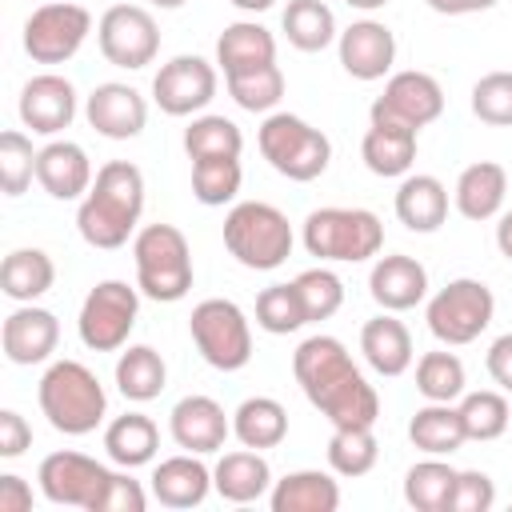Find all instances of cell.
<instances>
[{
	"label": "cell",
	"mask_w": 512,
	"mask_h": 512,
	"mask_svg": "<svg viewBox=\"0 0 512 512\" xmlns=\"http://www.w3.org/2000/svg\"><path fill=\"white\" fill-rule=\"evenodd\" d=\"M272 468L264 460V452L256 448H240V452H224L212 468V488L220 492V500L228 504H256L260 496L272 492Z\"/></svg>",
	"instance_id": "cell-26"
},
{
	"label": "cell",
	"mask_w": 512,
	"mask_h": 512,
	"mask_svg": "<svg viewBox=\"0 0 512 512\" xmlns=\"http://www.w3.org/2000/svg\"><path fill=\"white\" fill-rule=\"evenodd\" d=\"M188 332H192V344L204 356V364H212L216 372L248 368V360H252V324H248V316L236 300H224V296L200 300L188 316Z\"/></svg>",
	"instance_id": "cell-8"
},
{
	"label": "cell",
	"mask_w": 512,
	"mask_h": 512,
	"mask_svg": "<svg viewBox=\"0 0 512 512\" xmlns=\"http://www.w3.org/2000/svg\"><path fill=\"white\" fill-rule=\"evenodd\" d=\"M496 504V484L488 472L480 468H464L456 472V488L448 500V512H488Z\"/></svg>",
	"instance_id": "cell-48"
},
{
	"label": "cell",
	"mask_w": 512,
	"mask_h": 512,
	"mask_svg": "<svg viewBox=\"0 0 512 512\" xmlns=\"http://www.w3.org/2000/svg\"><path fill=\"white\" fill-rule=\"evenodd\" d=\"M92 180H96L92 160L76 140H48L36 152V184L52 200H84Z\"/></svg>",
	"instance_id": "cell-21"
},
{
	"label": "cell",
	"mask_w": 512,
	"mask_h": 512,
	"mask_svg": "<svg viewBox=\"0 0 512 512\" xmlns=\"http://www.w3.org/2000/svg\"><path fill=\"white\" fill-rule=\"evenodd\" d=\"M504 196H508V172L504 164L496 160H476L468 164L460 176H456V188H452V204L464 220H492L500 216L504 208Z\"/></svg>",
	"instance_id": "cell-25"
},
{
	"label": "cell",
	"mask_w": 512,
	"mask_h": 512,
	"mask_svg": "<svg viewBox=\"0 0 512 512\" xmlns=\"http://www.w3.org/2000/svg\"><path fill=\"white\" fill-rule=\"evenodd\" d=\"M468 388V372H464V360L456 352H424L416 360V392L424 400H440V404H452L460 400Z\"/></svg>",
	"instance_id": "cell-40"
},
{
	"label": "cell",
	"mask_w": 512,
	"mask_h": 512,
	"mask_svg": "<svg viewBox=\"0 0 512 512\" xmlns=\"http://www.w3.org/2000/svg\"><path fill=\"white\" fill-rule=\"evenodd\" d=\"M484 368H488V376L500 384V392H512V332H504V336H496V340L488 344Z\"/></svg>",
	"instance_id": "cell-50"
},
{
	"label": "cell",
	"mask_w": 512,
	"mask_h": 512,
	"mask_svg": "<svg viewBox=\"0 0 512 512\" xmlns=\"http://www.w3.org/2000/svg\"><path fill=\"white\" fill-rule=\"evenodd\" d=\"M256 144H260V156L280 176H288L296 184L324 176L328 160H332V140L316 124H308L304 116H292V112H268L256 132Z\"/></svg>",
	"instance_id": "cell-7"
},
{
	"label": "cell",
	"mask_w": 512,
	"mask_h": 512,
	"mask_svg": "<svg viewBox=\"0 0 512 512\" xmlns=\"http://www.w3.org/2000/svg\"><path fill=\"white\" fill-rule=\"evenodd\" d=\"M36 152L40 148H32L28 132H20V128L0 132V188H4V196L28 192V184L36 180Z\"/></svg>",
	"instance_id": "cell-45"
},
{
	"label": "cell",
	"mask_w": 512,
	"mask_h": 512,
	"mask_svg": "<svg viewBox=\"0 0 512 512\" xmlns=\"http://www.w3.org/2000/svg\"><path fill=\"white\" fill-rule=\"evenodd\" d=\"M132 264H136L140 296L156 304H176L192 292V280H196L192 248L176 224H144L132 236Z\"/></svg>",
	"instance_id": "cell-4"
},
{
	"label": "cell",
	"mask_w": 512,
	"mask_h": 512,
	"mask_svg": "<svg viewBox=\"0 0 512 512\" xmlns=\"http://www.w3.org/2000/svg\"><path fill=\"white\" fill-rule=\"evenodd\" d=\"M184 152H188V160L240 156V152H244V132H240L236 120H228V116L200 112V116H192V124L184 128Z\"/></svg>",
	"instance_id": "cell-39"
},
{
	"label": "cell",
	"mask_w": 512,
	"mask_h": 512,
	"mask_svg": "<svg viewBox=\"0 0 512 512\" xmlns=\"http://www.w3.org/2000/svg\"><path fill=\"white\" fill-rule=\"evenodd\" d=\"M112 476H116L112 468H104L100 460H92L84 452H72V448L48 452L36 468L44 500L64 504V508H84V512H100Z\"/></svg>",
	"instance_id": "cell-11"
},
{
	"label": "cell",
	"mask_w": 512,
	"mask_h": 512,
	"mask_svg": "<svg viewBox=\"0 0 512 512\" xmlns=\"http://www.w3.org/2000/svg\"><path fill=\"white\" fill-rule=\"evenodd\" d=\"M424 4L432 12H440V16H468V12H488L500 0H424Z\"/></svg>",
	"instance_id": "cell-52"
},
{
	"label": "cell",
	"mask_w": 512,
	"mask_h": 512,
	"mask_svg": "<svg viewBox=\"0 0 512 512\" xmlns=\"http://www.w3.org/2000/svg\"><path fill=\"white\" fill-rule=\"evenodd\" d=\"M308 256L328 264H364L384 248V224L368 208H316L300 232Z\"/></svg>",
	"instance_id": "cell-6"
},
{
	"label": "cell",
	"mask_w": 512,
	"mask_h": 512,
	"mask_svg": "<svg viewBox=\"0 0 512 512\" xmlns=\"http://www.w3.org/2000/svg\"><path fill=\"white\" fill-rule=\"evenodd\" d=\"M56 344H60V320H56V312H48L40 304L12 308L4 328H0V348L20 368L44 364L56 352Z\"/></svg>",
	"instance_id": "cell-19"
},
{
	"label": "cell",
	"mask_w": 512,
	"mask_h": 512,
	"mask_svg": "<svg viewBox=\"0 0 512 512\" xmlns=\"http://www.w3.org/2000/svg\"><path fill=\"white\" fill-rule=\"evenodd\" d=\"M168 432L176 440V448L184 452H196V456H208V452H220L224 440L232 436V420L228 412L212 400V396H184L172 404L168 412Z\"/></svg>",
	"instance_id": "cell-20"
},
{
	"label": "cell",
	"mask_w": 512,
	"mask_h": 512,
	"mask_svg": "<svg viewBox=\"0 0 512 512\" xmlns=\"http://www.w3.org/2000/svg\"><path fill=\"white\" fill-rule=\"evenodd\" d=\"M216 84H220L216 64L196 52H184L160 64V72L152 76V100L164 116H200L212 104Z\"/></svg>",
	"instance_id": "cell-15"
},
{
	"label": "cell",
	"mask_w": 512,
	"mask_h": 512,
	"mask_svg": "<svg viewBox=\"0 0 512 512\" xmlns=\"http://www.w3.org/2000/svg\"><path fill=\"white\" fill-rule=\"evenodd\" d=\"M392 208L408 232H436L448 220V188L428 172H408L400 176Z\"/></svg>",
	"instance_id": "cell-28"
},
{
	"label": "cell",
	"mask_w": 512,
	"mask_h": 512,
	"mask_svg": "<svg viewBox=\"0 0 512 512\" xmlns=\"http://www.w3.org/2000/svg\"><path fill=\"white\" fill-rule=\"evenodd\" d=\"M224 84H228V96L244 112L268 116L284 100V72H280V64H264V68H252V72H240V76H224Z\"/></svg>",
	"instance_id": "cell-44"
},
{
	"label": "cell",
	"mask_w": 512,
	"mask_h": 512,
	"mask_svg": "<svg viewBox=\"0 0 512 512\" xmlns=\"http://www.w3.org/2000/svg\"><path fill=\"white\" fill-rule=\"evenodd\" d=\"M84 116L88 124L104 136V140H132L144 132L148 124V100L132 88V84H120V80H104L88 92L84 100Z\"/></svg>",
	"instance_id": "cell-18"
},
{
	"label": "cell",
	"mask_w": 512,
	"mask_h": 512,
	"mask_svg": "<svg viewBox=\"0 0 512 512\" xmlns=\"http://www.w3.org/2000/svg\"><path fill=\"white\" fill-rule=\"evenodd\" d=\"M380 460V444H376V432L368 424H352V428H332L328 436V468L336 476H368Z\"/></svg>",
	"instance_id": "cell-38"
},
{
	"label": "cell",
	"mask_w": 512,
	"mask_h": 512,
	"mask_svg": "<svg viewBox=\"0 0 512 512\" xmlns=\"http://www.w3.org/2000/svg\"><path fill=\"white\" fill-rule=\"evenodd\" d=\"M232 436L244 448H256V452L284 444V436H288V412H284V404L272 400V396H248V400H240V408L232 412Z\"/></svg>",
	"instance_id": "cell-35"
},
{
	"label": "cell",
	"mask_w": 512,
	"mask_h": 512,
	"mask_svg": "<svg viewBox=\"0 0 512 512\" xmlns=\"http://www.w3.org/2000/svg\"><path fill=\"white\" fill-rule=\"evenodd\" d=\"M32 508V484L16 472L0 476V512H28Z\"/></svg>",
	"instance_id": "cell-51"
},
{
	"label": "cell",
	"mask_w": 512,
	"mask_h": 512,
	"mask_svg": "<svg viewBox=\"0 0 512 512\" xmlns=\"http://www.w3.org/2000/svg\"><path fill=\"white\" fill-rule=\"evenodd\" d=\"M292 376H296L300 392L308 396V404L332 428H352V424L376 428L380 396L368 384V376L360 372V364L352 360V352L344 348V340L324 336V332L300 340L292 352Z\"/></svg>",
	"instance_id": "cell-1"
},
{
	"label": "cell",
	"mask_w": 512,
	"mask_h": 512,
	"mask_svg": "<svg viewBox=\"0 0 512 512\" xmlns=\"http://www.w3.org/2000/svg\"><path fill=\"white\" fill-rule=\"evenodd\" d=\"M368 292L384 312H408L428 296V268L416 256H380L368 272Z\"/></svg>",
	"instance_id": "cell-22"
},
{
	"label": "cell",
	"mask_w": 512,
	"mask_h": 512,
	"mask_svg": "<svg viewBox=\"0 0 512 512\" xmlns=\"http://www.w3.org/2000/svg\"><path fill=\"white\" fill-rule=\"evenodd\" d=\"M416 136L412 128H400V124H372L368 120V132L360 140V160L372 176H384V180H396V176H408L412 164H416Z\"/></svg>",
	"instance_id": "cell-29"
},
{
	"label": "cell",
	"mask_w": 512,
	"mask_h": 512,
	"mask_svg": "<svg viewBox=\"0 0 512 512\" xmlns=\"http://www.w3.org/2000/svg\"><path fill=\"white\" fill-rule=\"evenodd\" d=\"M40 412L64 436H88L108 416V392L96 372L80 360H52L36 388Z\"/></svg>",
	"instance_id": "cell-3"
},
{
	"label": "cell",
	"mask_w": 512,
	"mask_h": 512,
	"mask_svg": "<svg viewBox=\"0 0 512 512\" xmlns=\"http://www.w3.org/2000/svg\"><path fill=\"white\" fill-rule=\"evenodd\" d=\"M264 64H276V36L260 20H232L216 36V68L224 76H240Z\"/></svg>",
	"instance_id": "cell-27"
},
{
	"label": "cell",
	"mask_w": 512,
	"mask_h": 512,
	"mask_svg": "<svg viewBox=\"0 0 512 512\" xmlns=\"http://www.w3.org/2000/svg\"><path fill=\"white\" fill-rule=\"evenodd\" d=\"M232 8H240V12H268L276 0H228Z\"/></svg>",
	"instance_id": "cell-54"
},
{
	"label": "cell",
	"mask_w": 512,
	"mask_h": 512,
	"mask_svg": "<svg viewBox=\"0 0 512 512\" xmlns=\"http://www.w3.org/2000/svg\"><path fill=\"white\" fill-rule=\"evenodd\" d=\"M92 32V12L72 0H48L24 20V52L36 64L72 60Z\"/></svg>",
	"instance_id": "cell-12"
},
{
	"label": "cell",
	"mask_w": 512,
	"mask_h": 512,
	"mask_svg": "<svg viewBox=\"0 0 512 512\" xmlns=\"http://www.w3.org/2000/svg\"><path fill=\"white\" fill-rule=\"evenodd\" d=\"M104 452L120 468H140L152 464L160 452V428L144 412H124L104 428Z\"/></svg>",
	"instance_id": "cell-31"
},
{
	"label": "cell",
	"mask_w": 512,
	"mask_h": 512,
	"mask_svg": "<svg viewBox=\"0 0 512 512\" xmlns=\"http://www.w3.org/2000/svg\"><path fill=\"white\" fill-rule=\"evenodd\" d=\"M256 324L268 336H288V332H300L308 324V308L300 300L296 280L260 288V296H256Z\"/></svg>",
	"instance_id": "cell-42"
},
{
	"label": "cell",
	"mask_w": 512,
	"mask_h": 512,
	"mask_svg": "<svg viewBox=\"0 0 512 512\" xmlns=\"http://www.w3.org/2000/svg\"><path fill=\"white\" fill-rule=\"evenodd\" d=\"M348 8H356V12H376V8H384L388 0H344Z\"/></svg>",
	"instance_id": "cell-55"
},
{
	"label": "cell",
	"mask_w": 512,
	"mask_h": 512,
	"mask_svg": "<svg viewBox=\"0 0 512 512\" xmlns=\"http://www.w3.org/2000/svg\"><path fill=\"white\" fill-rule=\"evenodd\" d=\"M168 384V364L152 344H128L116 360V388L132 404H148L164 392Z\"/></svg>",
	"instance_id": "cell-34"
},
{
	"label": "cell",
	"mask_w": 512,
	"mask_h": 512,
	"mask_svg": "<svg viewBox=\"0 0 512 512\" xmlns=\"http://www.w3.org/2000/svg\"><path fill=\"white\" fill-rule=\"evenodd\" d=\"M28 448H32V424L16 408H4L0 412V456L4 460H16Z\"/></svg>",
	"instance_id": "cell-49"
},
{
	"label": "cell",
	"mask_w": 512,
	"mask_h": 512,
	"mask_svg": "<svg viewBox=\"0 0 512 512\" xmlns=\"http://www.w3.org/2000/svg\"><path fill=\"white\" fill-rule=\"evenodd\" d=\"M456 472L444 456H428L420 464H412L404 472V500L416 512H448L452 488H456Z\"/></svg>",
	"instance_id": "cell-37"
},
{
	"label": "cell",
	"mask_w": 512,
	"mask_h": 512,
	"mask_svg": "<svg viewBox=\"0 0 512 512\" xmlns=\"http://www.w3.org/2000/svg\"><path fill=\"white\" fill-rule=\"evenodd\" d=\"M212 492V468L196 452L168 456L152 468V496L164 508H196Z\"/></svg>",
	"instance_id": "cell-24"
},
{
	"label": "cell",
	"mask_w": 512,
	"mask_h": 512,
	"mask_svg": "<svg viewBox=\"0 0 512 512\" xmlns=\"http://www.w3.org/2000/svg\"><path fill=\"white\" fill-rule=\"evenodd\" d=\"M292 224L268 200H240L224 216V248L252 272H272L292 256Z\"/></svg>",
	"instance_id": "cell-5"
},
{
	"label": "cell",
	"mask_w": 512,
	"mask_h": 512,
	"mask_svg": "<svg viewBox=\"0 0 512 512\" xmlns=\"http://www.w3.org/2000/svg\"><path fill=\"white\" fill-rule=\"evenodd\" d=\"M280 28H284L288 44L300 48V52H324L340 36L336 16L324 0H288V8L280 16Z\"/></svg>",
	"instance_id": "cell-36"
},
{
	"label": "cell",
	"mask_w": 512,
	"mask_h": 512,
	"mask_svg": "<svg viewBox=\"0 0 512 512\" xmlns=\"http://www.w3.org/2000/svg\"><path fill=\"white\" fill-rule=\"evenodd\" d=\"M496 316V296L484 280H472V276H460V280H448L424 308V320H428V332L448 344V348H460V344H472L488 332Z\"/></svg>",
	"instance_id": "cell-9"
},
{
	"label": "cell",
	"mask_w": 512,
	"mask_h": 512,
	"mask_svg": "<svg viewBox=\"0 0 512 512\" xmlns=\"http://www.w3.org/2000/svg\"><path fill=\"white\" fill-rule=\"evenodd\" d=\"M244 184L240 156H212V160H192V196L204 208H224L236 200Z\"/></svg>",
	"instance_id": "cell-41"
},
{
	"label": "cell",
	"mask_w": 512,
	"mask_h": 512,
	"mask_svg": "<svg viewBox=\"0 0 512 512\" xmlns=\"http://www.w3.org/2000/svg\"><path fill=\"white\" fill-rule=\"evenodd\" d=\"M56 284V264L44 248H12L0 264V288L16 304H36Z\"/></svg>",
	"instance_id": "cell-32"
},
{
	"label": "cell",
	"mask_w": 512,
	"mask_h": 512,
	"mask_svg": "<svg viewBox=\"0 0 512 512\" xmlns=\"http://www.w3.org/2000/svg\"><path fill=\"white\" fill-rule=\"evenodd\" d=\"M496 248L504 260H512V208L500 212V224H496Z\"/></svg>",
	"instance_id": "cell-53"
},
{
	"label": "cell",
	"mask_w": 512,
	"mask_h": 512,
	"mask_svg": "<svg viewBox=\"0 0 512 512\" xmlns=\"http://www.w3.org/2000/svg\"><path fill=\"white\" fill-rule=\"evenodd\" d=\"M472 116L492 128H512V72H484L472 84Z\"/></svg>",
	"instance_id": "cell-47"
},
{
	"label": "cell",
	"mask_w": 512,
	"mask_h": 512,
	"mask_svg": "<svg viewBox=\"0 0 512 512\" xmlns=\"http://www.w3.org/2000/svg\"><path fill=\"white\" fill-rule=\"evenodd\" d=\"M456 408H460V420H464L468 440H496L512 424V408H508L504 392H492V388L464 392Z\"/></svg>",
	"instance_id": "cell-43"
},
{
	"label": "cell",
	"mask_w": 512,
	"mask_h": 512,
	"mask_svg": "<svg viewBox=\"0 0 512 512\" xmlns=\"http://www.w3.org/2000/svg\"><path fill=\"white\" fill-rule=\"evenodd\" d=\"M268 504H272V512H336L340 508V484L332 480V472L300 468V472H288L284 480L272 484Z\"/></svg>",
	"instance_id": "cell-30"
},
{
	"label": "cell",
	"mask_w": 512,
	"mask_h": 512,
	"mask_svg": "<svg viewBox=\"0 0 512 512\" xmlns=\"http://www.w3.org/2000/svg\"><path fill=\"white\" fill-rule=\"evenodd\" d=\"M360 352L368 360V368L376 376H404L416 360L412 348V332L404 320H396V312H380L372 320H364L360 328Z\"/></svg>",
	"instance_id": "cell-23"
},
{
	"label": "cell",
	"mask_w": 512,
	"mask_h": 512,
	"mask_svg": "<svg viewBox=\"0 0 512 512\" xmlns=\"http://www.w3.org/2000/svg\"><path fill=\"white\" fill-rule=\"evenodd\" d=\"M152 8H164V12H172V8H184L188 0H148Z\"/></svg>",
	"instance_id": "cell-56"
},
{
	"label": "cell",
	"mask_w": 512,
	"mask_h": 512,
	"mask_svg": "<svg viewBox=\"0 0 512 512\" xmlns=\"http://www.w3.org/2000/svg\"><path fill=\"white\" fill-rule=\"evenodd\" d=\"M296 288H300V300L308 308V324L336 316L340 304H344V280L332 268H324V264L320 268H304L296 276Z\"/></svg>",
	"instance_id": "cell-46"
},
{
	"label": "cell",
	"mask_w": 512,
	"mask_h": 512,
	"mask_svg": "<svg viewBox=\"0 0 512 512\" xmlns=\"http://www.w3.org/2000/svg\"><path fill=\"white\" fill-rule=\"evenodd\" d=\"M408 440H412V448H420V452H428V456H452V452L464 448V440H468L464 420H460V408H456V404L428 400V404L416 408V416L408 420Z\"/></svg>",
	"instance_id": "cell-33"
},
{
	"label": "cell",
	"mask_w": 512,
	"mask_h": 512,
	"mask_svg": "<svg viewBox=\"0 0 512 512\" xmlns=\"http://www.w3.org/2000/svg\"><path fill=\"white\" fill-rule=\"evenodd\" d=\"M20 124L36 136H56L76 120V88L60 72H40L20 88Z\"/></svg>",
	"instance_id": "cell-17"
},
{
	"label": "cell",
	"mask_w": 512,
	"mask_h": 512,
	"mask_svg": "<svg viewBox=\"0 0 512 512\" xmlns=\"http://www.w3.org/2000/svg\"><path fill=\"white\" fill-rule=\"evenodd\" d=\"M444 112V88L432 72L408 68V72H392L384 92L372 100L368 120L372 124H400V128H428L432 120H440Z\"/></svg>",
	"instance_id": "cell-13"
},
{
	"label": "cell",
	"mask_w": 512,
	"mask_h": 512,
	"mask_svg": "<svg viewBox=\"0 0 512 512\" xmlns=\"http://www.w3.org/2000/svg\"><path fill=\"white\" fill-rule=\"evenodd\" d=\"M336 52H340V68L352 80L372 84V80H384L396 64V36L380 20H352L336 36Z\"/></svg>",
	"instance_id": "cell-16"
},
{
	"label": "cell",
	"mask_w": 512,
	"mask_h": 512,
	"mask_svg": "<svg viewBox=\"0 0 512 512\" xmlns=\"http://www.w3.org/2000/svg\"><path fill=\"white\" fill-rule=\"evenodd\" d=\"M140 316V288L124 280H100L80 304V344L88 352H120Z\"/></svg>",
	"instance_id": "cell-10"
},
{
	"label": "cell",
	"mask_w": 512,
	"mask_h": 512,
	"mask_svg": "<svg viewBox=\"0 0 512 512\" xmlns=\"http://www.w3.org/2000/svg\"><path fill=\"white\" fill-rule=\"evenodd\" d=\"M144 212V172L132 160H108L96 168L88 196L76 208V228L92 248H124L136 236Z\"/></svg>",
	"instance_id": "cell-2"
},
{
	"label": "cell",
	"mask_w": 512,
	"mask_h": 512,
	"mask_svg": "<svg viewBox=\"0 0 512 512\" xmlns=\"http://www.w3.org/2000/svg\"><path fill=\"white\" fill-rule=\"evenodd\" d=\"M96 44H100V56L116 68H148L160 52V28H156V16L140 4H112L100 24H96Z\"/></svg>",
	"instance_id": "cell-14"
}]
</instances>
